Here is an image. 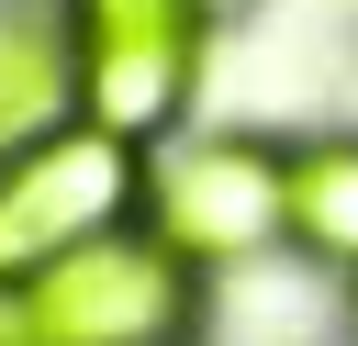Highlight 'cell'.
<instances>
[{
  "mask_svg": "<svg viewBox=\"0 0 358 346\" xmlns=\"http://www.w3.org/2000/svg\"><path fill=\"white\" fill-rule=\"evenodd\" d=\"M224 279H201L145 223L56 257L45 279L0 290V346H213Z\"/></svg>",
  "mask_w": 358,
  "mask_h": 346,
  "instance_id": "cell-1",
  "label": "cell"
},
{
  "mask_svg": "<svg viewBox=\"0 0 358 346\" xmlns=\"http://www.w3.org/2000/svg\"><path fill=\"white\" fill-rule=\"evenodd\" d=\"M157 246H179L201 279H246L291 246V134L257 123H190L145 145V212Z\"/></svg>",
  "mask_w": 358,
  "mask_h": 346,
  "instance_id": "cell-2",
  "label": "cell"
},
{
  "mask_svg": "<svg viewBox=\"0 0 358 346\" xmlns=\"http://www.w3.org/2000/svg\"><path fill=\"white\" fill-rule=\"evenodd\" d=\"M56 22H67V67H78V123H101L123 145H168L201 123L213 22L190 0H56Z\"/></svg>",
  "mask_w": 358,
  "mask_h": 346,
  "instance_id": "cell-3",
  "label": "cell"
},
{
  "mask_svg": "<svg viewBox=\"0 0 358 346\" xmlns=\"http://www.w3.org/2000/svg\"><path fill=\"white\" fill-rule=\"evenodd\" d=\"M134 212H145V145H123L101 123H56V134L11 145L0 156V290L123 234Z\"/></svg>",
  "mask_w": 358,
  "mask_h": 346,
  "instance_id": "cell-4",
  "label": "cell"
},
{
  "mask_svg": "<svg viewBox=\"0 0 358 346\" xmlns=\"http://www.w3.org/2000/svg\"><path fill=\"white\" fill-rule=\"evenodd\" d=\"M291 268L358 290V123H313L291 134Z\"/></svg>",
  "mask_w": 358,
  "mask_h": 346,
  "instance_id": "cell-5",
  "label": "cell"
},
{
  "mask_svg": "<svg viewBox=\"0 0 358 346\" xmlns=\"http://www.w3.org/2000/svg\"><path fill=\"white\" fill-rule=\"evenodd\" d=\"M78 123V67H67V22L56 0H0V156Z\"/></svg>",
  "mask_w": 358,
  "mask_h": 346,
  "instance_id": "cell-6",
  "label": "cell"
},
{
  "mask_svg": "<svg viewBox=\"0 0 358 346\" xmlns=\"http://www.w3.org/2000/svg\"><path fill=\"white\" fill-rule=\"evenodd\" d=\"M190 11H201L213 33H235V22H257V0H190Z\"/></svg>",
  "mask_w": 358,
  "mask_h": 346,
  "instance_id": "cell-7",
  "label": "cell"
},
{
  "mask_svg": "<svg viewBox=\"0 0 358 346\" xmlns=\"http://www.w3.org/2000/svg\"><path fill=\"white\" fill-rule=\"evenodd\" d=\"M347 346H358V290H347Z\"/></svg>",
  "mask_w": 358,
  "mask_h": 346,
  "instance_id": "cell-8",
  "label": "cell"
}]
</instances>
